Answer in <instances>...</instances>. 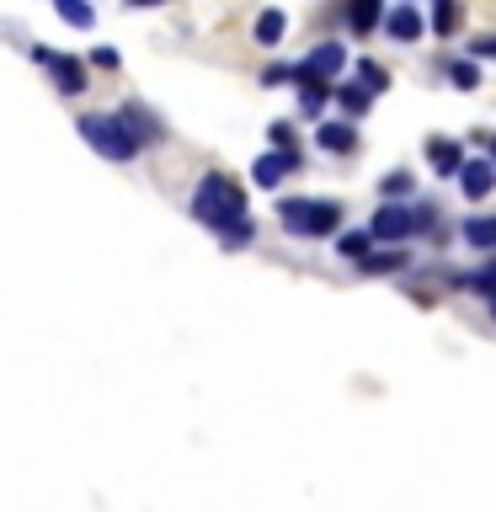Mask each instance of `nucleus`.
<instances>
[{
  "instance_id": "nucleus-28",
  "label": "nucleus",
  "mask_w": 496,
  "mask_h": 512,
  "mask_svg": "<svg viewBox=\"0 0 496 512\" xmlns=\"http://www.w3.org/2000/svg\"><path fill=\"white\" fill-rule=\"evenodd\" d=\"M283 80H294V64H272V70L262 75V86H283Z\"/></svg>"
},
{
  "instance_id": "nucleus-1",
  "label": "nucleus",
  "mask_w": 496,
  "mask_h": 512,
  "mask_svg": "<svg viewBox=\"0 0 496 512\" xmlns=\"http://www.w3.org/2000/svg\"><path fill=\"white\" fill-rule=\"evenodd\" d=\"M192 219L208 224L224 246H246L251 240V208H246V192H240L224 171H208L198 187H192Z\"/></svg>"
},
{
  "instance_id": "nucleus-16",
  "label": "nucleus",
  "mask_w": 496,
  "mask_h": 512,
  "mask_svg": "<svg viewBox=\"0 0 496 512\" xmlns=\"http://www.w3.org/2000/svg\"><path fill=\"white\" fill-rule=\"evenodd\" d=\"M283 32H288V16L283 11H262V16H256V43H262V48H278Z\"/></svg>"
},
{
  "instance_id": "nucleus-24",
  "label": "nucleus",
  "mask_w": 496,
  "mask_h": 512,
  "mask_svg": "<svg viewBox=\"0 0 496 512\" xmlns=\"http://www.w3.org/2000/svg\"><path fill=\"white\" fill-rule=\"evenodd\" d=\"M59 16H64L70 27H91V22H96V11L80 6V0H59Z\"/></svg>"
},
{
  "instance_id": "nucleus-19",
  "label": "nucleus",
  "mask_w": 496,
  "mask_h": 512,
  "mask_svg": "<svg viewBox=\"0 0 496 512\" xmlns=\"http://www.w3.org/2000/svg\"><path fill=\"white\" fill-rule=\"evenodd\" d=\"M336 102H342L347 118H363V112L374 107V96H368L363 86H336Z\"/></svg>"
},
{
  "instance_id": "nucleus-27",
  "label": "nucleus",
  "mask_w": 496,
  "mask_h": 512,
  "mask_svg": "<svg viewBox=\"0 0 496 512\" xmlns=\"http://www.w3.org/2000/svg\"><path fill=\"white\" fill-rule=\"evenodd\" d=\"M470 59H496V32H486V38L470 43Z\"/></svg>"
},
{
  "instance_id": "nucleus-9",
  "label": "nucleus",
  "mask_w": 496,
  "mask_h": 512,
  "mask_svg": "<svg viewBox=\"0 0 496 512\" xmlns=\"http://www.w3.org/2000/svg\"><path fill=\"white\" fill-rule=\"evenodd\" d=\"M384 32H390V38H400V43H416V38H422V11L400 0L395 11H384Z\"/></svg>"
},
{
  "instance_id": "nucleus-12",
  "label": "nucleus",
  "mask_w": 496,
  "mask_h": 512,
  "mask_svg": "<svg viewBox=\"0 0 496 512\" xmlns=\"http://www.w3.org/2000/svg\"><path fill=\"white\" fill-rule=\"evenodd\" d=\"M427 160H432V171H438V176H459L464 171V150L454 139H438V134L427 139Z\"/></svg>"
},
{
  "instance_id": "nucleus-13",
  "label": "nucleus",
  "mask_w": 496,
  "mask_h": 512,
  "mask_svg": "<svg viewBox=\"0 0 496 512\" xmlns=\"http://www.w3.org/2000/svg\"><path fill=\"white\" fill-rule=\"evenodd\" d=\"M118 112L128 118V128H134V134H139V144H144V150L166 139V128H160V118H155V112H144L139 102H128V107H118Z\"/></svg>"
},
{
  "instance_id": "nucleus-31",
  "label": "nucleus",
  "mask_w": 496,
  "mask_h": 512,
  "mask_svg": "<svg viewBox=\"0 0 496 512\" xmlns=\"http://www.w3.org/2000/svg\"><path fill=\"white\" fill-rule=\"evenodd\" d=\"M491 320H496V299H491Z\"/></svg>"
},
{
  "instance_id": "nucleus-5",
  "label": "nucleus",
  "mask_w": 496,
  "mask_h": 512,
  "mask_svg": "<svg viewBox=\"0 0 496 512\" xmlns=\"http://www.w3.org/2000/svg\"><path fill=\"white\" fill-rule=\"evenodd\" d=\"M32 59H38L43 70L54 75V86H59L64 96H80V91H86V64H80L75 54H54V48H32Z\"/></svg>"
},
{
  "instance_id": "nucleus-14",
  "label": "nucleus",
  "mask_w": 496,
  "mask_h": 512,
  "mask_svg": "<svg viewBox=\"0 0 496 512\" xmlns=\"http://www.w3.org/2000/svg\"><path fill=\"white\" fill-rule=\"evenodd\" d=\"M459 235H464V246H475V251H496V214H470L459 224Z\"/></svg>"
},
{
  "instance_id": "nucleus-2",
  "label": "nucleus",
  "mask_w": 496,
  "mask_h": 512,
  "mask_svg": "<svg viewBox=\"0 0 496 512\" xmlns=\"http://www.w3.org/2000/svg\"><path fill=\"white\" fill-rule=\"evenodd\" d=\"M278 224L299 240H320V235H342V203L336 198H283L278 203Z\"/></svg>"
},
{
  "instance_id": "nucleus-7",
  "label": "nucleus",
  "mask_w": 496,
  "mask_h": 512,
  "mask_svg": "<svg viewBox=\"0 0 496 512\" xmlns=\"http://www.w3.org/2000/svg\"><path fill=\"white\" fill-rule=\"evenodd\" d=\"M304 166V155L294 150V155H283V150H267V155H256V166H251V182L256 187H278L288 171H299Z\"/></svg>"
},
{
  "instance_id": "nucleus-6",
  "label": "nucleus",
  "mask_w": 496,
  "mask_h": 512,
  "mask_svg": "<svg viewBox=\"0 0 496 512\" xmlns=\"http://www.w3.org/2000/svg\"><path fill=\"white\" fill-rule=\"evenodd\" d=\"M347 70V43H315L310 54L299 59V75H315V80H331Z\"/></svg>"
},
{
  "instance_id": "nucleus-4",
  "label": "nucleus",
  "mask_w": 496,
  "mask_h": 512,
  "mask_svg": "<svg viewBox=\"0 0 496 512\" xmlns=\"http://www.w3.org/2000/svg\"><path fill=\"white\" fill-rule=\"evenodd\" d=\"M368 235L384 240V246H400V240L422 235V224H416V203H384L374 219H368Z\"/></svg>"
},
{
  "instance_id": "nucleus-10",
  "label": "nucleus",
  "mask_w": 496,
  "mask_h": 512,
  "mask_svg": "<svg viewBox=\"0 0 496 512\" xmlns=\"http://www.w3.org/2000/svg\"><path fill=\"white\" fill-rule=\"evenodd\" d=\"M315 144L326 155H352V150H358V128H352V123H320L315 128Z\"/></svg>"
},
{
  "instance_id": "nucleus-11",
  "label": "nucleus",
  "mask_w": 496,
  "mask_h": 512,
  "mask_svg": "<svg viewBox=\"0 0 496 512\" xmlns=\"http://www.w3.org/2000/svg\"><path fill=\"white\" fill-rule=\"evenodd\" d=\"M294 80H299V107L310 112V118H320L326 112V102H331V80H315V75H299V64H294Z\"/></svg>"
},
{
  "instance_id": "nucleus-30",
  "label": "nucleus",
  "mask_w": 496,
  "mask_h": 512,
  "mask_svg": "<svg viewBox=\"0 0 496 512\" xmlns=\"http://www.w3.org/2000/svg\"><path fill=\"white\" fill-rule=\"evenodd\" d=\"M480 144H486V160H491V166H496V139H480Z\"/></svg>"
},
{
  "instance_id": "nucleus-23",
  "label": "nucleus",
  "mask_w": 496,
  "mask_h": 512,
  "mask_svg": "<svg viewBox=\"0 0 496 512\" xmlns=\"http://www.w3.org/2000/svg\"><path fill=\"white\" fill-rule=\"evenodd\" d=\"M448 80H454L459 91H475L480 86V70H475L470 59H454V64H448Z\"/></svg>"
},
{
  "instance_id": "nucleus-17",
  "label": "nucleus",
  "mask_w": 496,
  "mask_h": 512,
  "mask_svg": "<svg viewBox=\"0 0 496 512\" xmlns=\"http://www.w3.org/2000/svg\"><path fill=\"white\" fill-rule=\"evenodd\" d=\"M406 267H411V256L400 251V246H379V251L363 262V272H406Z\"/></svg>"
},
{
  "instance_id": "nucleus-26",
  "label": "nucleus",
  "mask_w": 496,
  "mask_h": 512,
  "mask_svg": "<svg viewBox=\"0 0 496 512\" xmlns=\"http://www.w3.org/2000/svg\"><path fill=\"white\" fill-rule=\"evenodd\" d=\"M267 139H272V150L294 155V128H288V123H272V128H267Z\"/></svg>"
},
{
  "instance_id": "nucleus-8",
  "label": "nucleus",
  "mask_w": 496,
  "mask_h": 512,
  "mask_svg": "<svg viewBox=\"0 0 496 512\" xmlns=\"http://www.w3.org/2000/svg\"><path fill=\"white\" fill-rule=\"evenodd\" d=\"M491 187H496V166L491 160H464V171H459V192L470 203H480V198H491Z\"/></svg>"
},
{
  "instance_id": "nucleus-20",
  "label": "nucleus",
  "mask_w": 496,
  "mask_h": 512,
  "mask_svg": "<svg viewBox=\"0 0 496 512\" xmlns=\"http://www.w3.org/2000/svg\"><path fill=\"white\" fill-rule=\"evenodd\" d=\"M379 16H384L379 0H358V6H347V27H352V32H368V27L379 22Z\"/></svg>"
},
{
  "instance_id": "nucleus-18",
  "label": "nucleus",
  "mask_w": 496,
  "mask_h": 512,
  "mask_svg": "<svg viewBox=\"0 0 496 512\" xmlns=\"http://www.w3.org/2000/svg\"><path fill=\"white\" fill-rule=\"evenodd\" d=\"M454 283H459V288H475L480 299H496V256H491L486 267H475L470 278H454Z\"/></svg>"
},
{
  "instance_id": "nucleus-15",
  "label": "nucleus",
  "mask_w": 496,
  "mask_h": 512,
  "mask_svg": "<svg viewBox=\"0 0 496 512\" xmlns=\"http://www.w3.org/2000/svg\"><path fill=\"white\" fill-rule=\"evenodd\" d=\"M368 246H374V235H368V230H342V235H336V251H342L347 262H358V267L368 262V256H374Z\"/></svg>"
},
{
  "instance_id": "nucleus-22",
  "label": "nucleus",
  "mask_w": 496,
  "mask_h": 512,
  "mask_svg": "<svg viewBox=\"0 0 496 512\" xmlns=\"http://www.w3.org/2000/svg\"><path fill=\"white\" fill-rule=\"evenodd\" d=\"M427 22H432V32H454V27L464 22V11L454 6V0H438V6H432V16H427Z\"/></svg>"
},
{
  "instance_id": "nucleus-21",
  "label": "nucleus",
  "mask_w": 496,
  "mask_h": 512,
  "mask_svg": "<svg viewBox=\"0 0 496 512\" xmlns=\"http://www.w3.org/2000/svg\"><path fill=\"white\" fill-rule=\"evenodd\" d=\"M358 80H363L368 96H379L384 86H390V70H384V64H374V59H358Z\"/></svg>"
},
{
  "instance_id": "nucleus-3",
  "label": "nucleus",
  "mask_w": 496,
  "mask_h": 512,
  "mask_svg": "<svg viewBox=\"0 0 496 512\" xmlns=\"http://www.w3.org/2000/svg\"><path fill=\"white\" fill-rule=\"evenodd\" d=\"M75 128H80V139H86L96 155H107V160H134V155L144 150L123 112H86Z\"/></svg>"
},
{
  "instance_id": "nucleus-29",
  "label": "nucleus",
  "mask_w": 496,
  "mask_h": 512,
  "mask_svg": "<svg viewBox=\"0 0 496 512\" xmlns=\"http://www.w3.org/2000/svg\"><path fill=\"white\" fill-rule=\"evenodd\" d=\"M96 64H102V70H118V54H112V48H96V54H91Z\"/></svg>"
},
{
  "instance_id": "nucleus-25",
  "label": "nucleus",
  "mask_w": 496,
  "mask_h": 512,
  "mask_svg": "<svg viewBox=\"0 0 496 512\" xmlns=\"http://www.w3.org/2000/svg\"><path fill=\"white\" fill-rule=\"evenodd\" d=\"M379 192H384V198H406V192H411V176H406V171H390V176L379 182Z\"/></svg>"
}]
</instances>
